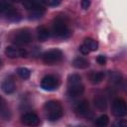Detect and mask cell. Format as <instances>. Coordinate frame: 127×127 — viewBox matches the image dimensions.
I'll list each match as a JSON object with an SVG mask.
<instances>
[{"instance_id":"5","label":"cell","mask_w":127,"mask_h":127,"mask_svg":"<svg viewBox=\"0 0 127 127\" xmlns=\"http://www.w3.org/2000/svg\"><path fill=\"white\" fill-rule=\"evenodd\" d=\"M112 112L117 117H123L127 113V106L123 99L116 98L112 103Z\"/></svg>"},{"instance_id":"16","label":"cell","mask_w":127,"mask_h":127,"mask_svg":"<svg viewBox=\"0 0 127 127\" xmlns=\"http://www.w3.org/2000/svg\"><path fill=\"white\" fill-rule=\"evenodd\" d=\"M37 37H38L39 41L44 42V41H46L50 37V32H49V30L46 27L41 26V27H39L37 29Z\"/></svg>"},{"instance_id":"12","label":"cell","mask_w":127,"mask_h":127,"mask_svg":"<svg viewBox=\"0 0 127 127\" xmlns=\"http://www.w3.org/2000/svg\"><path fill=\"white\" fill-rule=\"evenodd\" d=\"M75 111L77 112V114H79L80 116H85L88 114L89 112V104L87 100H82L80 101L75 108Z\"/></svg>"},{"instance_id":"15","label":"cell","mask_w":127,"mask_h":127,"mask_svg":"<svg viewBox=\"0 0 127 127\" xmlns=\"http://www.w3.org/2000/svg\"><path fill=\"white\" fill-rule=\"evenodd\" d=\"M5 13H6V17H7V19L10 20V21L17 22V21H19V20L21 19V15H20L16 10L12 9L11 7H10V8H7L6 11H5Z\"/></svg>"},{"instance_id":"26","label":"cell","mask_w":127,"mask_h":127,"mask_svg":"<svg viewBox=\"0 0 127 127\" xmlns=\"http://www.w3.org/2000/svg\"><path fill=\"white\" fill-rule=\"evenodd\" d=\"M80 5H81V8H82V9L86 10V9H88L89 6H90V0H81Z\"/></svg>"},{"instance_id":"29","label":"cell","mask_w":127,"mask_h":127,"mask_svg":"<svg viewBox=\"0 0 127 127\" xmlns=\"http://www.w3.org/2000/svg\"><path fill=\"white\" fill-rule=\"evenodd\" d=\"M13 2H16V3H18V2H21L22 0H12Z\"/></svg>"},{"instance_id":"19","label":"cell","mask_w":127,"mask_h":127,"mask_svg":"<svg viewBox=\"0 0 127 127\" xmlns=\"http://www.w3.org/2000/svg\"><path fill=\"white\" fill-rule=\"evenodd\" d=\"M17 72H18L19 76L21 78H23V79H28L30 77V75H31V71L26 67H19L17 69Z\"/></svg>"},{"instance_id":"20","label":"cell","mask_w":127,"mask_h":127,"mask_svg":"<svg viewBox=\"0 0 127 127\" xmlns=\"http://www.w3.org/2000/svg\"><path fill=\"white\" fill-rule=\"evenodd\" d=\"M109 122V118L107 115L103 114V115H100L97 119H96V125L97 126H100V127H104L108 124Z\"/></svg>"},{"instance_id":"28","label":"cell","mask_w":127,"mask_h":127,"mask_svg":"<svg viewBox=\"0 0 127 127\" xmlns=\"http://www.w3.org/2000/svg\"><path fill=\"white\" fill-rule=\"evenodd\" d=\"M79 51H80V53H81V54H83V55H87V54L90 52V51L88 50V48H87L84 44H83V45H81V46L79 47Z\"/></svg>"},{"instance_id":"1","label":"cell","mask_w":127,"mask_h":127,"mask_svg":"<svg viewBox=\"0 0 127 127\" xmlns=\"http://www.w3.org/2000/svg\"><path fill=\"white\" fill-rule=\"evenodd\" d=\"M44 108L46 111V115L50 121H57L63 116V107L59 101L50 100L46 102Z\"/></svg>"},{"instance_id":"6","label":"cell","mask_w":127,"mask_h":127,"mask_svg":"<svg viewBox=\"0 0 127 127\" xmlns=\"http://www.w3.org/2000/svg\"><path fill=\"white\" fill-rule=\"evenodd\" d=\"M5 55L8 58L11 59H15V58H25L27 57L28 53L25 49L23 48H17V47H13V46H9L5 49Z\"/></svg>"},{"instance_id":"21","label":"cell","mask_w":127,"mask_h":127,"mask_svg":"<svg viewBox=\"0 0 127 127\" xmlns=\"http://www.w3.org/2000/svg\"><path fill=\"white\" fill-rule=\"evenodd\" d=\"M78 82H81V77L76 74V73H73V74H70L67 78V85L69 84H74V83H78Z\"/></svg>"},{"instance_id":"13","label":"cell","mask_w":127,"mask_h":127,"mask_svg":"<svg viewBox=\"0 0 127 127\" xmlns=\"http://www.w3.org/2000/svg\"><path fill=\"white\" fill-rule=\"evenodd\" d=\"M94 106L99 110H105L107 108V100L103 95H97L93 99Z\"/></svg>"},{"instance_id":"22","label":"cell","mask_w":127,"mask_h":127,"mask_svg":"<svg viewBox=\"0 0 127 127\" xmlns=\"http://www.w3.org/2000/svg\"><path fill=\"white\" fill-rule=\"evenodd\" d=\"M23 5L27 10H31L37 5H39L37 0H23Z\"/></svg>"},{"instance_id":"2","label":"cell","mask_w":127,"mask_h":127,"mask_svg":"<svg viewBox=\"0 0 127 127\" xmlns=\"http://www.w3.org/2000/svg\"><path fill=\"white\" fill-rule=\"evenodd\" d=\"M53 32H54V35L59 38H66L69 36L68 27L66 23L61 18H58L55 20L53 24Z\"/></svg>"},{"instance_id":"23","label":"cell","mask_w":127,"mask_h":127,"mask_svg":"<svg viewBox=\"0 0 127 127\" xmlns=\"http://www.w3.org/2000/svg\"><path fill=\"white\" fill-rule=\"evenodd\" d=\"M4 114H8V112L5 107V102L3 98L0 96V116H4Z\"/></svg>"},{"instance_id":"30","label":"cell","mask_w":127,"mask_h":127,"mask_svg":"<svg viewBox=\"0 0 127 127\" xmlns=\"http://www.w3.org/2000/svg\"><path fill=\"white\" fill-rule=\"evenodd\" d=\"M1 64H2V61H1V59H0V66H1Z\"/></svg>"},{"instance_id":"8","label":"cell","mask_w":127,"mask_h":127,"mask_svg":"<svg viewBox=\"0 0 127 127\" xmlns=\"http://www.w3.org/2000/svg\"><path fill=\"white\" fill-rule=\"evenodd\" d=\"M21 119H22V123H24L25 125H28V126H38L40 124L39 117L35 113H32V112L25 113Z\"/></svg>"},{"instance_id":"17","label":"cell","mask_w":127,"mask_h":127,"mask_svg":"<svg viewBox=\"0 0 127 127\" xmlns=\"http://www.w3.org/2000/svg\"><path fill=\"white\" fill-rule=\"evenodd\" d=\"M104 77V73L102 71H94L89 75V79L92 83H99Z\"/></svg>"},{"instance_id":"9","label":"cell","mask_w":127,"mask_h":127,"mask_svg":"<svg viewBox=\"0 0 127 127\" xmlns=\"http://www.w3.org/2000/svg\"><path fill=\"white\" fill-rule=\"evenodd\" d=\"M67 93L69 96L71 97H76V96H79L83 93L84 91V86L81 82H78V83H74V84H69L67 85Z\"/></svg>"},{"instance_id":"25","label":"cell","mask_w":127,"mask_h":127,"mask_svg":"<svg viewBox=\"0 0 127 127\" xmlns=\"http://www.w3.org/2000/svg\"><path fill=\"white\" fill-rule=\"evenodd\" d=\"M7 8H8L7 1H6V0H0V13L5 12Z\"/></svg>"},{"instance_id":"7","label":"cell","mask_w":127,"mask_h":127,"mask_svg":"<svg viewBox=\"0 0 127 127\" xmlns=\"http://www.w3.org/2000/svg\"><path fill=\"white\" fill-rule=\"evenodd\" d=\"M32 41L31 34L27 31H20L17 33L13 39V43L16 45H26Z\"/></svg>"},{"instance_id":"18","label":"cell","mask_w":127,"mask_h":127,"mask_svg":"<svg viewBox=\"0 0 127 127\" xmlns=\"http://www.w3.org/2000/svg\"><path fill=\"white\" fill-rule=\"evenodd\" d=\"M84 45L88 48L89 51H96L98 49V43L91 38H86L84 40Z\"/></svg>"},{"instance_id":"3","label":"cell","mask_w":127,"mask_h":127,"mask_svg":"<svg viewBox=\"0 0 127 127\" xmlns=\"http://www.w3.org/2000/svg\"><path fill=\"white\" fill-rule=\"evenodd\" d=\"M62 59H63V53L58 49L50 50L43 55V62L46 64H55L61 62Z\"/></svg>"},{"instance_id":"27","label":"cell","mask_w":127,"mask_h":127,"mask_svg":"<svg viewBox=\"0 0 127 127\" xmlns=\"http://www.w3.org/2000/svg\"><path fill=\"white\" fill-rule=\"evenodd\" d=\"M96 61H97V63H98L99 64H101V65H103V64H106V58H105L104 56H101V55L97 57Z\"/></svg>"},{"instance_id":"4","label":"cell","mask_w":127,"mask_h":127,"mask_svg":"<svg viewBox=\"0 0 127 127\" xmlns=\"http://www.w3.org/2000/svg\"><path fill=\"white\" fill-rule=\"evenodd\" d=\"M59 84H60L59 78L53 74H48L44 76L43 79L41 80V87L47 91H53L57 89Z\"/></svg>"},{"instance_id":"11","label":"cell","mask_w":127,"mask_h":127,"mask_svg":"<svg viewBox=\"0 0 127 127\" xmlns=\"http://www.w3.org/2000/svg\"><path fill=\"white\" fill-rule=\"evenodd\" d=\"M1 88H2V90H3L5 93L10 94V93H13V92L15 91L16 85H15V82H14L12 79L7 78V79H5V80L2 82Z\"/></svg>"},{"instance_id":"10","label":"cell","mask_w":127,"mask_h":127,"mask_svg":"<svg viewBox=\"0 0 127 127\" xmlns=\"http://www.w3.org/2000/svg\"><path fill=\"white\" fill-rule=\"evenodd\" d=\"M44 14H45V8H44L42 5H40V4L37 5L36 7H34L33 9L29 10L30 19H33V20L40 19Z\"/></svg>"},{"instance_id":"14","label":"cell","mask_w":127,"mask_h":127,"mask_svg":"<svg viewBox=\"0 0 127 127\" xmlns=\"http://www.w3.org/2000/svg\"><path fill=\"white\" fill-rule=\"evenodd\" d=\"M72 65H73L75 68H80V69H82V68H86V67L89 66V62H88L86 59L82 58V57H77V58H75V59L72 61Z\"/></svg>"},{"instance_id":"24","label":"cell","mask_w":127,"mask_h":127,"mask_svg":"<svg viewBox=\"0 0 127 127\" xmlns=\"http://www.w3.org/2000/svg\"><path fill=\"white\" fill-rule=\"evenodd\" d=\"M45 2L49 5V6H52V7H56L58 5L61 4L62 0H45Z\"/></svg>"}]
</instances>
